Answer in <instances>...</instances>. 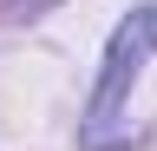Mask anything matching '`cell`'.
<instances>
[{"label":"cell","instance_id":"1","mask_svg":"<svg viewBox=\"0 0 157 151\" xmlns=\"http://www.w3.org/2000/svg\"><path fill=\"white\" fill-rule=\"evenodd\" d=\"M151 53H157V0L124 13L118 33H111V46H105V79H98L92 105H85V131H78L92 151H118L124 145V99H131V85H137V72H144Z\"/></svg>","mask_w":157,"mask_h":151}]
</instances>
